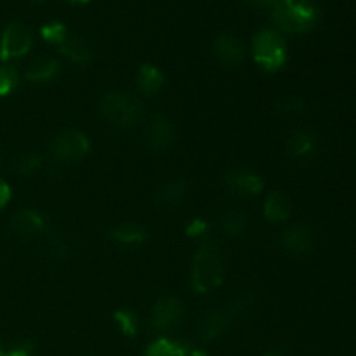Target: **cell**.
<instances>
[{
    "label": "cell",
    "mask_w": 356,
    "mask_h": 356,
    "mask_svg": "<svg viewBox=\"0 0 356 356\" xmlns=\"http://www.w3.org/2000/svg\"><path fill=\"white\" fill-rule=\"evenodd\" d=\"M225 282V257L216 243H204L191 264V287L197 294H209Z\"/></svg>",
    "instance_id": "cell-1"
},
{
    "label": "cell",
    "mask_w": 356,
    "mask_h": 356,
    "mask_svg": "<svg viewBox=\"0 0 356 356\" xmlns=\"http://www.w3.org/2000/svg\"><path fill=\"white\" fill-rule=\"evenodd\" d=\"M271 13L275 23L285 33H306L318 23V9L312 0H275Z\"/></svg>",
    "instance_id": "cell-2"
},
{
    "label": "cell",
    "mask_w": 356,
    "mask_h": 356,
    "mask_svg": "<svg viewBox=\"0 0 356 356\" xmlns=\"http://www.w3.org/2000/svg\"><path fill=\"white\" fill-rule=\"evenodd\" d=\"M99 111L106 122L117 129H132L143 120L145 108L136 96L122 90L104 94L99 103Z\"/></svg>",
    "instance_id": "cell-3"
},
{
    "label": "cell",
    "mask_w": 356,
    "mask_h": 356,
    "mask_svg": "<svg viewBox=\"0 0 356 356\" xmlns=\"http://www.w3.org/2000/svg\"><path fill=\"white\" fill-rule=\"evenodd\" d=\"M254 61L266 72H278L287 63V44L280 31L264 28L252 38Z\"/></svg>",
    "instance_id": "cell-4"
},
{
    "label": "cell",
    "mask_w": 356,
    "mask_h": 356,
    "mask_svg": "<svg viewBox=\"0 0 356 356\" xmlns=\"http://www.w3.org/2000/svg\"><path fill=\"white\" fill-rule=\"evenodd\" d=\"M90 141L87 134L75 129L58 132L51 143V153L59 162H76L89 153Z\"/></svg>",
    "instance_id": "cell-5"
},
{
    "label": "cell",
    "mask_w": 356,
    "mask_h": 356,
    "mask_svg": "<svg viewBox=\"0 0 356 356\" xmlns=\"http://www.w3.org/2000/svg\"><path fill=\"white\" fill-rule=\"evenodd\" d=\"M33 44L30 28L21 23H10L0 37V59L13 61L28 54Z\"/></svg>",
    "instance_id": "cell-6"
},
{
    "label": "cell",
    "mask_w": 356,
    "mask_h": 356,
    "mask_svg": "<svg viewBox=\"0 0 356 356\" xmlns=\"http://www.w3.org/2000/svg\"><path fill=\"white\" fill-rule=\"evenodd\" d=\"M184 313H186V308L181 299L174 296L160 298L152 312V329L156 332H170L181 325Z\"/></svg>",
    "instance_id": "cell-7"
},
{
    "label": "cell",
    "mask_w": 356,
    "mask_h": 356,
    "mask_svg": "<svg viewBox=\"0 0 356 356\" xmlns=\"http://www.w3.org/2000/svg\"><path fill=\"white\" fill-rule=\"evenodd\" d=\"M226 190L238 198H252L263 191V177L245 167L229 169L222 177Z\"/></svg>",
    "instance_id": "cell-8"
},
{
    "label": "cell",
    "mask_w": 356,
    "mask_h": 356,
    "mask_svg": "<svg viewBox=\"0 0 356 356\" xmlns=\"http://www.w3.org/2000/svg\"><path fill=\"white\" fill-rule=\"evenodd\" d=\"M289 156L298 163H309L318 153V136L309 129H294L285 141Z\"/></svg>",
    "instance_id": "cell-9"
},
{
    "label": "cell",
    "mask_w": 356,
    "mask_h": 356,
    "mask_svg": "<svg viewBox=\"0 0 356 356\" xmlns=\"http://www.w3.org/2000/svg\"><path fill=\"white\" fill-rule=\"evenodd\" d=\"M233 312L229 308H212L198 320L197 323V337L204 343L218 339L225 330L232 325Z\"/></svg>",
    "instance_id": "cell-10"
},
{
    "label": "cell",
    "mask_w": 356,
    "mask_h": 356,
    "mask_svg": "<svg viewBox=\"0 0 356 356\" xmlns=\"http://www.w3.org/2000/svg\"><path fill=\"white\" fill-rule=\"evenodd\" d=\"M146 138H148L149 148L155 149V152H165L176 143V125L165 115H153L149 118L148 129H146Z\"/></svg>",
    "instance_id": "cell-11"
},
{
    "label": "cell",
    "mask_w": 356,
    "mask_h": 356,
    "mask_svg": "<svg viewBox=\"0 0 356 356\" xmlns=\"http://www.w3.org/2000/svg\"><path fill=\"white\" fill-rule=\"evenodd\" d=\"M280 245L282 249H285V252L292 254V256L306 257L315 249V236H313L309 228L302 225H296L282 233Z\"/></svg>",
    "instance_id": "cell-12"
},
{
    "label": "cell",
    "mask_w": 356,
    "mask_h": 356,
    "mask_svg": "<svg viewBox=\"0 0 356 356\" xmlns=\"http://www.w3.org/2000/svg\"><path fill=\"white\" fill-rule=\"evenodd\" d=\"M10 229L16 236L23 240L37 238L47 229V221L40 212L33 209H21L10 219Z\"/></svg>",
    "instance_id": "cell-13"
},
{
    "label": "cell",
    "mask_w": 356,
    "mask_h": 356,
    "mask_svg": "<svg viewBox=\"0 0 356 356\" xmlns=\"http://www.w3.org/2000/svg\"><path fill=\"white\" fill-rule=\"evenodd\" d=\"M214 54L225 68H236L245 58V49L235 35L222 33L216 38Z\"/></svg>",
    "instance_id": "cell-14"
},
{
    "label": "cell",
    "mask_w": 356,
    "mask_h": 356,
    "mask_svg": "<svg viewBox=\"0 0 356 356\" xmlns=\"http://www.w3.org/2000/svg\"><path fill=\"white\" fill-rule=\"evenodd\" d=\"M188 191H190L188 181L183 179V177H176V179H170L167 183H163L156 190L155 202L160 207H177L188 197Z\"/></svg>",
    "instance_id": "cell-15"
},
{
    "label": "cell",
    "mask_w": 356,
    "mask_h": 356,
    "mask_svg": "<svg viewBox=\"0 0 356 356\" xmlns=\"http://www.w3.org/2000/svg\"><path fill=\"white\" fill-rule=\"evenodd\" d=\"M264 218L270 222H284L292 214V200L282 190H273L264 200Z\"/></svg>",
    "instance_id": "cell-16"
},
{
    "label": "cell",
    "mask_w": 356,
    "mask_h": 356,
    "mask_svg": "<svg viewBox=\"0 0 356 356\" xmlns=\"http://www.w3.org/2000/svg\"><path fill=\"white\" fill-rule=\"evenodd\" d=\"M58 51L61 52L65 58H68L70 61L75 63V65H87V63L92 61L94 52L90 49V45L87 44L83 38L76 37V35H66L65 40L58 45Z\"/></svg>",
    "instance_id": "cell-17"
},
{
    "label": "cell",
    "mask_w": 356,
    "mask_h": 356,
    "mask_svg": "<svg viewBox=\"0 0 356 356\" xmlns=\"http://www.w3.org/2000/svg\"><path fill=\"white\" fill-rule=\"evenodd\" d=\"M59 72H61V65L56 59L42 58L28 66L24 76L30 83H47L52 82L59 75Z\"/></svg>",
    "instance_id": "cell-18"
},
{
    "label": "cell",
    "mask_w": 356,
    "mask_h": 356,
    "mask_svg": "<svg viewBox=\"0 0 356 356\" xmlns=\"http://www.w3.org/2000/svg\"><path fill=\"white\" fill-rule=\"evenodd\" d=\"M165 76L155 65H143L136 73V86L143 94H156L163 87Z\"/></svg>",
    "instance_id": "cell-19"
},
{
    "label": "cell",
    "mask_w": 356,
    "mask_h": 356,
    "mask_svg": "<svg viewBox=\"0 0 356 356\" xmlns=\"http://www.w3.org/2000/svg\"><path fill=\"white\" fill-rule=\"evenodd\" d=\"M111 240H115L120 245H139L148 238V233L138 222H120L110 232Z\"/></svg>",
    "instance_id": "cell-20"
},
{
    "label": "cell",
    "mask_w": 356,
    "mask_h": 356,
    "mask_svg": "<svg viewBox=\"0 0 356 356\" xmlns=\"http://www.w3.org/2000/svg\"><path fill=\"white\" fill-rule=\"evenodd\" d=\"M186 348V343L159 337L152 344H148V348L145 350V356H183Z\"/></svg>",
    "instance_id": "cell-21"
},
{
    "label": "cell",
    "mask_w": 356,
    "mask_h": 356,
    "mask_svg": "<svg viewBox=\"0 0 356 356\" xmlns=\"http://www.w3.org/2000/svg\"><path fill=\"white\" fill-rule=\"evenodd\" d=\"M247 228V216L240 211H228L221 218V229L228 236H240Z\"/></svg>",
    "instance_id": "cell-22"
},
{
    "label": "cell",
    "mask_w": 356,
    "mask_h": 356,
    "mask_svg": "<svg viewBox=\"0 0 356 356\" xmlns=\"http://www.w3.org/2000/svg\"><path fill=\"white\" fill-rule=\"evenodd\" d=\"M113 322L124 336L127 337L138 336L139 332L138 316H136L131 309H118V312H115Z\"/></svg>",
    "instance_id": "cell-23"
},
{
    "label": "cell",
    "mask_w": 356,
    "mask_h": 356,
    "mask_svg": "<svg viewBox=\"0 0 356 356\" xmlns=\"http://www.w3.org/2000/svg\"><path fill=\"white\" fill-rule=\"evenodd\" d=\"M42 167V156L38 153L28 152L14 160V170L21 176H31Z\"/></svg>",
    "instance_id": "cell-24"
},
{
    "label": "cell",
    "mask_w": 356,
    "mask_h": 356,
    "mask_svg": "<svg viewBox=\"0 0 356 356\" xmlns=\"http://www.w3.org/2000/svg\"><path fill=\"white\" fill-rule=\"evenodd\" d=\"M277 111L285 117H299L306 111V101L301 96H287L278 101Z\"/></svg>",
    "instance_id": "cell-25"
},
{
    "label": "cell",
    "mask_w": 356,
    "mask_h": 356,
    "mask_svg": "<svg viewBox=\"0 0 356 356\" xmlns=\"http://www.w3.org/2000/svg\"><path fill=\"white\" fill-rule=\"evenodd\" d=\"M40 35L45 42H49V44H54L56 47H58V45L66 38L68 30H66L65 24L59 23V21H51V23H47L42 26Z\"/></svg>",
    "instance_id": "cell-26"
},
{
    "label": "cell",
    "mask_w": 356,
    "mask_h": 356,
    "mask_svg": "<svg viewBox=\"0 0 356 356\" xmlns=\"http://www.w3.org/2000/svg\"><path fill=\"white\" fill-rule=\"evenodd\" d=\"M19 82V73L14 66H0V96L13 92Z\"/></svg>",
    "instance_id": "cell-27"
},
{
    "label": "cell",
    "mask_w": 356,
    "mask_h": 356,
    "mask_svg": "<svg viewBox=\"0 0 356 356\" xmlns=\"http://www.w3.org/2000/svg\"><path fill=\"white\" fill-rule=\"evenodd\" d=\"M209 232H211V225L202 218L191 219L190 225L186 226V235L190 238H204L209 235Z\"/></svg>",
    "instance_id": "cell-28"
},
{
    "label": "cell",
    "mask_w": 356,
    "mask_h": 356,
    "mask_svg": "<svg viewBox=\"0 0 356 356\" xmlns=\"http://www.w3.org/2000/svg\"><path fill=\"white\" fill-rule=\"evenodd\" d=\"M252 305H254V296L250 294V292H245V294L238 296V298L232 302L229 309L233 312V315H236V313L247 312V309H249Z\"/></svg>",
    "instance_id": "cell-29"
},
{
    "label": "cell",
    "mask_w": 356,
    "mask_h": 356,
    "mask_svg": "<svg viewBox=\"0 0 356 356\" xmlns=\"http://www.w3.org/2000/svg\"><path fill=\"white\" fill-rule=\"evenodd\" d=\"M10 200V186L6 181L0 179V209L6 207Z\"/></svg>",
    "instance_id": "cell-30"
},
{
    "label": "cell",
    "mask_w": 356,
    "mask_h": 356,
    "mask_svg": "<svg viewBox=\"0 0 356 356\" xmlns=\"http://www.w3.org/2000/svg\"><path fill=\"white\" fill-rule=\"evenodd\" d=\"M245 2L254 7H273L275 0H245Z\"/></svg>",
    "instance_id": "cell-31"
},
{
    "label": "cell",
    "mask_w": 356,
    "mask_h": 356,
    "mask_svg": "<svg viewBox=\"0 0 356 356\" xmlns=\"http://www.w3.org/2000/svg\"><path fill=\"white\" fill-rule=\"evenodd\" d=\"M6 356H31V353H30V348L21 346V348H16V350L10 351V353H7Z\"/></svg>",
    "instance_id": "cell-32"
},
{
    "label": "cell",
    "mask_w": 356,
    "mask_h": 356,
    "mask_svg": "<svg viewBox=\"0 0 356 356\" xmlns=\"http://www.w3.org/2000/svg\"><path fill=\"white\" fill-rule=\"evenodd\" d=\"M183 356H207V353H204L202 350H197V348H191L190 344H188V348L184 350Z\"/></svg>",
    "instance_id": "cell-33"
},
{
    "label": "cell",
    "mask_w": 356,
    "mask_h": 356,
    "mask_svg": "<svg viewBox=\"0 0 356 356\" xmlns=\"http://www.w3.org/2000/svg\"><path fill=\"white\" fill-rule=\"evenodd\" d=\"M264 356H285V353L280 350V348H275V350L268 351V353L264 355Z\"/></svg>",
    "instance_id": "cell-34"
},
{
    "label": "cell",
    "mask_w": 356,
    "mask_h": 356,
    "mask_svg": "<svg viewBox=\"0 0 356 356\" xmlns=\"http://www.w3.org/2000/svg\"><path fill=\"white\" fill-rule=\"evenodd\" d=\"M72 3H79V6H82V3H89L90 0H70Z\"/></svg>",
    "instance_id": "cell-35"
},
{
    "label": "cell",
    "mask_w": 356,
    "mask_h": 356,
    "mask_svg": "<svg viewBox=\"0 0 356 356\" xmlns=\"http://www.w3.org/2000/svg\"><path fill=\"white\" fill-rule=\"evenodd\" d=\"M0 356H6V353H3V348H2V343H0Z\"/></svg>",
    "instance_id": "cell-36"
},
{
    "label": "cell",
    "mask_w": 356,
    "mask_h": 356,
    "mask_svg": "<svg viewBox=\"0 0 356 356\" xmlns=\"http://www.w3.org/2000/svg\"><path fill=\"white\" fill-rule=\"evenodd\" d=\"M33 2H47V0H33Z\"/></svg>",
    "instance_id": "cell-37"
}]
</instances>
